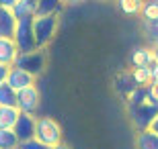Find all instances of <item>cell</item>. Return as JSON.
Instances as JSON below:
<instances>
[{
    "mask_svg": "<svg viewBox=\"0 0 158 149\" xmlns=\"http://www.w3.org/2000/svg\"><path fill=\"white\" fill-rule=\"evenodd\" d=\"M19 139L12 129H0V149H17Z\"/></svg>",
    "mask_w": 158,
    "mask_h": 149,
    "instance_id": "cell-18",
    "label": "cell"
},
{
    "mask_svg": "<svg viewBox=\"0 0 158 149\" xmlns=\"http://www.w3.org/2000/svg\"><path fill=\"white\" fill-rule=\"evenodd\" d=\"M8 65H2V63H0V86H2V84H6V78H8Z\"/></svg>",
    "mask_w": 158,
    "mask_h": 149,
    "instance_id": "cell-22",
    "label": "cell"
},
{
    "mask_svg": "<svg viewBox=\"0 0 158 149\" xmlns=\"http://www.w3.org/2000/svg\"><path fill=\"white\" fill-rule=\"evenodd\" d=\"M142 18H158V2L154 0H144V6H142Z\"/></svg>",
    "mask_w": 158,
    "mask_h": 149,
    "instance_id": "cell-20",
    "label": "cell"
},
{
    "mask_svg": "<svg viewBox=\"0 0 158 149\" xmlns=\"http://www.w3.org/2000/svg\"><path fill=\"white\" fill-rule=\"evenodd\" d=\"M142 31L146 35V39L156 45L158 43V18H142Z\"/></svg>",
    "mask_w": 158,
    "mask_h": 149,
    "instance_id": "cell-16",
    "label": "cell"
},
{
    "mask_svg": "<svg viewBox=\"0 0 158 149\" xmlns=\"http://www.w3.org/2000/svg\"><path fill=\"white\" fill-rule=\"evenodd\" d=\"M129 63L134 68H150L154 63V57H152V49L150 47H135L131 55H129Z\"/></svg>",
    "mask_w": 158,
    "mask_h": 149,
    "instance_id": "cell-9",
    "label": "cell"
},
{
    "mask_svg": "<svg viewBox=\"0 0 158 149\" xmlns=\"http://www.w3.org/2000/svg\"><path fill=\"white\" fill-rule=\"evenodd\" d=\"M47 63V51L45 49H35V51H27V53H19L15 68L25 69L27 74H31L33 78H37L39 74H43Z\"/></svg>",
    "mask_w": 158,
    "mask_h": 149,
    "instance_id": "cell-4",
    "label": "cell"
},
{
    "mask_svg": "<svg viewBox=\"0 0 158 149\" xmlns=\"http://www.w3.org/2000/svg\"><path fill=\"white\" fill-rule=\"evenodd\" d=\"M15 27H17V18H15L12 10L0 6V37H10L12 39Z\"/></svg>",
    "mask_w": 158,
    "mask_h": 149,
    "instance_id": "cell-11",
    "label": "cell"
},
{
    "mask_svg": "<svg viewBox=\"0 0 158 149\" xmlns=\"http://www.w3.org/2000/svg\"><path fill=\"white\" fill-rule=\"evenodd\" d=\"M17 149H19V147H17Z\"/></svg>",
    "mask_w": 158,
    "mask_h": 149,
    "instance_id": "cell-29",
    "label": "cell"
},
{
    "mask_svg": "<svg viewBox=\"0 0 158 149\" xmlns=\"http://www.w3.org/2000/svg\"><path fill=\"white\" fill-rule=\"evenodd\" d=\"M6 84H8L15 92H19V90H23V88H27V86H33V84H35V78H33L31 74H27L25 69L15 68V65H12V68L8 69Z\"/></svg>",
    "mask_w": 158,
    "mask_h": 149,
    "instance_id": "cell-7",
    "label": "cell"
},
{
    "mask_svg": "<svg viewBox=\"0 0 158 149\" xmlns=\"http://www.w3.org/2000/svg\"><path fill=\"white\" fill-rule=\"evenodd\" d=\"M129 76H131V80L138 88L150 86V68H134Z\"/></svg>",
    "mask_w": 158,
    "mask_h": 149,
    "instance_id": "cell-17",
    "label": "cell"
},
{
    "mask_svg": "<svg viewBox=\"0 0 158 149\" xmlns=\"http://www.w3.org/2000/svg\"><path fill=\"white\" fill-rule=\"evenodd\" d=\"M33 18L17 21V27H15V33H12V41H15L19 53H27V51H35L37 49L35 35H33Z\"/></svg>",
    "mask_w": 158,
    "mask_h": 149,
    "instance_id": "cell-3",
    "label": "cell"
},
{
    "mask_svg": "<svg viewBox=\"0 0 158 149\" xmlns=\"http://www.w3.org/2000/svg\"><path fill=\"white\" fill-rule=\"evenodd\" d=\"M49 149H70L66 143H58V145H53V147H49Z\"/></svg>",
    "mask_w": 158,
    "mask_h": 149,
    "instance_id": "cell-26",
    "label": "cell"
},
{
    "mask_svg": "<svg viewBox=\"0 0 158 149\" xmlns=\"http://www.w3.org/2000/svg\"><path fill=\"white\" fill-rule=\"evenodd\" d=\"M35 139L43 143L47 149L62 143V127L52 116H39L35 123Z\"/></svg>",
    "mask_w": 158,
    "mask_h": 149,
    "instance_id": "cell-2",
    "label": "cell"
},
{
    "mask_svg": "<svg viewBox=\"0 0 158 149\" xmlns=\"http://www.w3.org/2000/svg\"><path fill=\"white\" fill-rule=\"evenodd\" d=\"M115 6L119 8V12L127 14V17H138L142 12L144 0H115Z\"/></svg>",
    "mask_w": 158,
    "mask_h": 149,
    "instance_id": "cell-15",
    "label": "cell"
},
{
    "mask_svg": "<svg viewBox=\"0 0 158 149\" xmlns=\"http://www.w3.org/2000/svg\"><path fill=\"white\" fill-rule=\"evenodd\" d=\"M12 14L17 21L33 18L37 14V0H17V4L12 6Z\"/></svg>",
    "mask_w": 158,
    "mask_h": 149,
    "instance_id": "cell-10",
    "label": "cell"
},
{
    "mask_svg": "<svg viewBox=\"0 0 158 149\" xmlns=\"http://www.w3.org/2000/svg\"><path fill=\"white\" fill-rule=\"evenodd\" d=\"M0 106H17V92L8 84L0 86Z\"/></svg>",
    "mask_w": 158,
    "mask_h": 149,
    "instance_id": "cell-19",
    "label": "cell"
},
{
    "mask_svg": "<svg viewBox=\"0 0 158 149\" xmlns=\"http://www.w3.org/2000/svg\"><path fill=\"white\" fill-rule=\"evenodd\" d=\"M39 104H41V96H39V90L35 88V84L17 92V108L21 112H25V115H35Z\"/></svg>",
    "mask_w": 158,
    "mask_h": 149,
    "instance_id": "cell-5",
    "label": "cell"
},
{
    "mask_svg": "<svg viewBox=\"0 0 158 149\" xmlns=\"http://www.w3.org/2000/svg\"><path fill=\"white\" fill-rule=\"evenodd\" d=\"M64 4H80V2H84V0H62Z\"/></svg>",
    "mask_w": 158,
    "mask_h": 149,
    "instance_id": "cell-27",
    "label": "cell"
},
{
    "mask_svg": "<svg viewBox=\"0 0 158 149\" xmlns=\"http://www.w3.org/2000/svg\"><path fill=\"white\" fill-rule=\"evenodd\" d=\"M154 2H158V0H154Z\"/></svg>",
    "mask_w": 158,
    "mask_h": 149,
    "instance_id": "cell-28",
    "label": "cell"
},
{
    "mask_svg": "<svg viewBox=\"0 0 158 149\" xmlns=\"http://www.w3.org/2000/svg\"><path fill=\"white\" fill-rule=\"evenodd\" d=\"M150 49H152V57H154V63H158V43H156V45H152Z\"/></svg>",
    "mask_w": 158,
    "mask_h": 149,
    "instance_id": "cell-25",
    "label": "cell"
},
{
    "mask_svg": "<svg viewBox=\"0 0 158 149\" xmlns=\"http://www.w3.org/2000/svg\"><path fill=\"white\" fill-rule=\"evenodd\" d=\"M35 115H25V112H21L17 119V125H15V135H17L19 143H23V141H27V139H33L35 137Z\"/></svg>",
    "mask_w": 158,
    "mask_h": 149,
    "instance_id": "cell-6",
    "label": "cell"
},
{
    "mask_svg": "<svg viewBox=\"0 0 158 149\" xmlns=\"http://www.w3.org/2000/svg\"><path fill=\"white\" fill-rule=\"evenodd\" d=\"M19 149H47V147L33 137V139H27V141H23V143H19Z\"/></svg>",
    "mask_w": 158,
    "mask_h": 149,
    "instance_id": "cell-21",
    "label": "cell"
},
{
    "mask_svg": "<svg viewBox=\"0 0 158 149\" xmlns=\"http://www.w3.org/2000/svg\"><path fill=\"white\" fill-rule=\"evenodd\" d=\"M64 8L62 0H37V14L35 17H45V14H60Z\"/></svg>",
    "mask_w": 158,
    "mask_h": 149,
    "instance_id": "cell-14",
    "label": "cell"
},
{
    "mask_svg": "<svg viewBox=\"0 0 158 149\" xmlns=\"http://www.w3.org/2000/svg\"><path fill=\"white\" fill-rule=\"evenodd\" d=\"M15 4H17V0H0V6H2V8H10L12 10Z\"/></svg>",
    "mask_w": 158,
    "mask_h": 149,
    "instance_id": "cell-23",
    "label": "cell"
},
{
    "mask_svg": "<svg viewBox=\"0 0 158 149\" xmlns=\"http://www.w3.org/2000/svg\"><path fill=\"white\" fill-rule=\"evenodd\" d=\"M60 27V14H45L33 18V35H35L37 49H45L53 41Z\"/></svg>",
    "mask_w": 158,
    "mask_h": 149,
    "instance_id": "cell-1",
    "label": "cell"
},
{
    "mask_svg": "<svg viewBox=\"0 0 158 149\" xmlns=\"http://www.w3.org/2000/svg\"><path fill=\"white\" fill-rule=\"evenodd\" d=\"M135 149H158V135L150 129L135 133Z\"/></svg>",
    "mask_w": 158,
    "mask_h": 149,
    "instance_id": "cell-12",
    "label": "cell"
},
{
    "mask_svg": "<svg viewBox=\"0 0 158 149\" xmlns=\"http://www.w3.org/2000/svg\"><path fill=\"white\" fill-rule=\"evenodd\" d=\"M19 57V49L10 37H0V63L12 68Z\"/></svg>",
    "mask_w": 158,
    "mask_h": 149,
    "instance_id": "cell-8",
    "label": "cell"
},
{
    "mask_svg": "<svg viewBox=\"0 0 158 149\" xmlns=\"http://www.w3.org/2000/svg\"><path fill=\"white\" fill-rule=\"evenodd\" d=\"M21 110L17 106H0V129H15Z\"/></svg>",
    "mask_w": 158,
    "mask_h": 149,
    "instance_id": "cell-13",
    "label": "cell"
},
{
    "mask_svg": "<svg viewBox=\"0 0 158 149\" xmlns=\"http://www.w3.org/2000/svg\"><path fill=\"white\" fill-rule=\"evenodd\" d=\"M150 131H154V133H156V135H158V115L154 116V120H152V123H150Z\"/></svg>",
    "mask_w": 158,
    "mask_h": 149,
    "instance_id": "cell-24",
    "label": "cell"
}]
</instances>
